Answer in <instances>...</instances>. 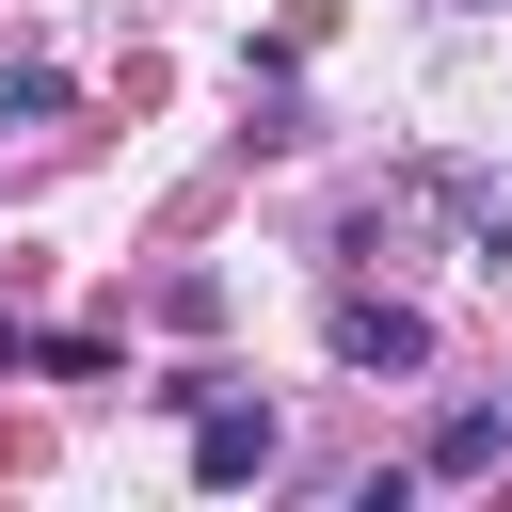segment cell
<instances>
[{
  "label": "cell",
  "instance_id": "1",
  "mask_svg": "<svg viewBox=\"0 0 512 512\" xmlns=\"http://www.w3.org/2000/svg\"><path fill=\"white\" fill-rule=\"evenodd\" d=\"M192 480H272V400H192Z\"/></svg>",
  "mask_w": 512,
  "mask_h": 512
},
{
  "label": "cell",
  "instance_id": "2",
  "mask_svg": "<svg viewBox=\"0 0 512 512\" xmlns=\"http://www.w3.org/2000/svg\"><path fill=\"white\" fill-rule=\"evenodd\" d=\"M336 352H352V368H416V352H432V320H416V304H384V288H352V304H336Z\"/></svg>",
  "mask_w": 512,
  "mask_h": 512
},
{
  "label": "cell",
  "instance_id": "3",
  "mask_svg": "<svg viewBox=\"0 0 512 512\" xmlns=\"http://www.w3.org/2000/svg\"><path fill=\"white\" fill-rule=\"evenodd\" d=\"M496 448H512V416H496V400H464V416H432V480H480Z\"/></svg>",
  "mask_w": 512,
  "mask_h": 512
},
{
  "label": "cell",
  "instance_id": "4",
  "mask_svg": "<svg viewBox=\"0 0 512 512\" xmlns=\"http://www.w3.org/2000/svg\"><path fill=\"white\" fill-rule=\"evenodd\" d=\"M480 256H496V272H512V224H496V240H480Z\"/></svg>",
  "mask_w": 512,
  "mask_h": 512
},
{
  "label": "cell",
  "instance_id": "5",
  "mask_svg": "<svg viewBox=\"0 0 512 512\" xmlns=\"http://www.w3.org/2000/svg\"><path fill=\"white\" fill-rule=\"evenodd\" d=\"M0 368H16V320H0Z\"/></svg>",
  "mask_w": 512,
  "mask_h": 512
},
{
  "label": "cell",
  "instance_id": "6",
  "mask_svg": "<svg viewBox=\"0 0 512 512\" xmlns=\"http://www.w3.org/2000/svg\"><path fill=\"white\" fill-rule=\"evenodd\" d=\"M480 16H512V0H480Z\"/></svg>",
  "mask_w": 512,
  "mask_h": 512
}]
</instances>
